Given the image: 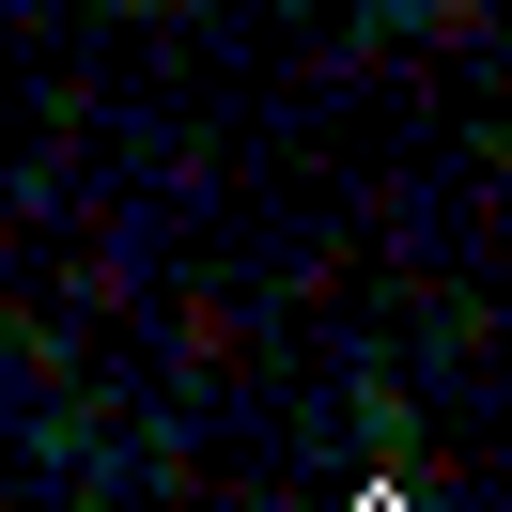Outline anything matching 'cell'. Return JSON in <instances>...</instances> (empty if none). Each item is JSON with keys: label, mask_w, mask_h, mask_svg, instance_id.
<instances>
[{"label": "cell", "mask_w": 512, "mask_h": 512, "mask_svg": "<svg viewBox=\"0 0 512 512\" xmlns=\"http://www.w3.org/2000/svg\"><path fill=\"white\" fill-rule=\"evenodd\" d=\"M342 512H404V481H357V497H342Z\"/></svg>", "instance_id": "6da1fadb"}]
</instances>
